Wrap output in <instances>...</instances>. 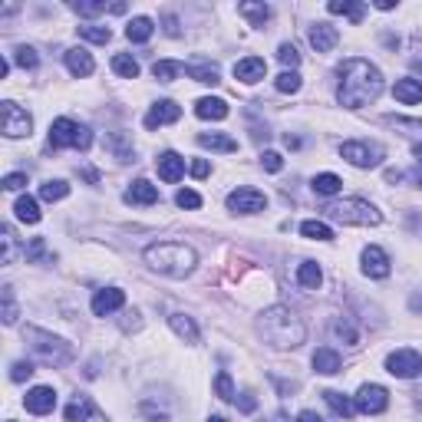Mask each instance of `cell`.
<instances>
[{
    "label": "cell",
    "instance_id": "cell-56",
    "mask_svg": "<svg viewBox=\"0 0 422 422\" xmlns=\"http://www.w3.org/2000/svg\"><path fill=\"white\" fill-rule=\"evenodd\" d=\"M165 33H169V37H178V20H175V17H165Z\"/></svg>",
    "mask_w": 422,
    "mask_h": 422
},
{
    "label": "cell",
    "instance_id": "cell-28",
    "mask_svg": "<svg viewBox=\"0 0 422 422\" xmlns=\"http://www.w3.org/2000/svg\"><path fill=\"white\" fill-rule=\"evenodd\" d=\"M327 11L340 13V17H350L353 23H363V17H367V7L357 4V0H330V4H327Z\"/></svg>",
    "mask_w": 422,
    "mask_h": 422
},
{
    "label": "cell",
    "instance_id": "cell-14",
    "mask_svg": "<svg viewBox=\"0 0 422 422\" xmlns=\"http://www.w3.org/2000/svg\"><path fill=\"white\" fill-rule=\"evenodd\" d=\"M23 406H27V412H33V416H46V412H53L56 409L53 386H33V390L27 393Z\"/></svg>",
    "mask_w": 422,
    "mask_h": 422
},
{
    "label": "cell",
    "instance_id": "cell-33",
    "mask_svg": "<svg viewBox=\"0 0 422 422\" xmlns=\"http://www.w3.org/2000/svg\"><path fill=\"white\" fill-rule=\"evenodd\" d=\"M89 416H93V402H89L86 396H76V400L63 409V419L66 422H86Z\"/></svg>",
    "mask_w": 422,
    "mask_h": 422
},
{
    "label": "cell",
    "instance_id": "cell-44",
    "mask_svg": "<svg viewBox=\"0 0 422 422\" xmlns=\"http://www.w3.org/2000/svg\"><path fill=\"white\" fill-rule=\"evenodd\" d=\"M13 63L20 66V70H37L40 60H37V50H33V46H17V50H13Z\"/></svg>",
    "mask_w": 422,
    "mask_h": 422
},
{
    "label": "cell",
    "instance_id": "cell-7",
    "mask_svg": "<svg viewBox=\"0 0 422 422\" xmlns=\"http://www.w3.org/2000/svg\"><path fill=\"white\" fill-rule=\"evenodd\" d=\"M340 155H343L350 165H357V169H376V165L386 159V149L376 145V142L353 139V142H343V145H340Z\"/></svg>",
    "mask_w": 422,
    "mask_h": 422
},
{
    "label": "cell",
    "instance_id": "cell-48",
    "mask_svg": "<svg viewBox=\"0 0 422 422\" xmlns=\"http://www.w3.org/2000/svg\"><path fill=\"white\" fill-rule=\"evenodd\" d=\"M277 60H281L284 66L297 70V63H301V53H297V46H294V44H281V50H277Z\"/></svg>",
    "mask_w": 422,
    "mask_h": 422
},
{
    "label": "cell",
    "instance_id": "cell-30",
    "mask_svg": "<svg viewBox=\"0 0 422 422\" xmlns=\"http://www.w3.org/2000/svg\"><path fill=\"white\" fill-rule=\"evenodd\" d=\"M169 327H172L175 334L182 336L185 343H198V327L192 317H185V314H172L169 317Z\"/></svg>",
    "mask_w": 422,
    "mask_h": 422
},
{
    "label": "cell",
    "instance_id": "cell-2",
    "mask_svg": "<svg viewBox=\"0 0 422 422\" xmlns=\"http://www.w3.org/2000/svg\"><path fill=\"white\" fill-rule=\"evenodd\" d=\"M258 330L274 350H297L303 340H307L303 320L294 314L291 307H281V303H274V307H268V310L261 314Z\"/></svg>",
    "mask_w": 422,
    "mask_h": 422
},
{
    "label": "cell",
    "instance_id": "cell-11",
    "mask_svg": "<svg viewBox=\"0 0 422 422\" xmlns=\"http://www.w3.org/2000/svg\"><path fill=\"white\" fill-rule=\"evenodd\" d=\"M353 402H357V412H363V416H379L390 406V393L383 390V386H376V383H367V386H360Z\"/></svg>",
    "mask_w": 422,
    "mask_h": 422
},
{
    "label": "cell",
    "instance_id": "cell-57",
    "mask_svg": "<svg viewBox=\"0 0 422 422\" xmlns=\"http://www.w3.org/2000/svg\"><path fill=\"white\" fill-rule=\"evenodd\" d=\"M284 145H287V149H301V139H297V136H291V132H287V136H284Z\"/></svg>",
    "mask_w": 422,
    "mask_h": 422
},
{
    "label": "cell",
    "instance_id": "cell-32",
    "mask_svg": "<svg viewBox=\"0 0 422 422\" xmlns=\"http://www.w3.org/2000/svg\"><path fill=\"white\" fill-rule=\"evenodd\" d=\"M13 211H17V218L20 221H27V225H37L40 221V205H37V198H30V195H20L17 198V205H13Z\"/></svg>",
    "mask_w": 422,
    "mask_h": 422
},
{
    "label": "cell",
    "instance_id": "cell-34",
    "mask_svg": "<svg viewBox=\"0 0 422 422\" xmlns=\"http://www.w3.org/2000/svg\"><path fill=\"white\" fill-rule=\"evenodd\" d=\"M301 235L310 241H334V228L327 225V221H317V218H310V221H303L301 225Z\"/></svg>",
    "mask_w": 422,
    "mask_h": 422
},
{
    "label": "cell",
    "instance_id": "cell-46",
    "mask_svg": "<svg viewBox=\"0 0 422 422\" xmlns=\"http://www.w3.org/2000/svg\"><path fill=\"white\" fill-rule=\"evenodd\" d=\"M4 324H17V301H13V287H4Z\"/></svg>",
    "mask_w": 422,
    "mask_h": 422
},
{
    "label": "cell",
    "instance_id": "cell-38",
    "mask_svg": "<svg viewBox=\"0 0 422 422\" xmlns=\"http://www.w3.org/2000/svg\"><path fill=\"white\" fill-rule=\"evenodd\" d=\"M76 13L96 17V13H126V4H73Z\"/></svg>",
    "mask_w": 422,
    "mask_h": 422
},
{
    "label": "cell",
    "instance_id": "cell-20",
    "mask_svg": "<svg viewBox=\"0 0 422 422\" xmlns=\"http://www.w3.org/2000/svg\"><path fill=\"white\" fill-rule=\"evenodd\" d=\"M393 96L400 99L402 106H416V103H422V79H416V76L396 79V86H393Z\"/></svg>",
    "mask_w": 422,
    "mask_h": 422
},
{
    "label": "cell",
    "instance_id": "cell-52",
    "mask_svg": "<svg viewBox=\"0 0 422 422\" xmlns=\"http://www.w3.org/2000/svg\"><path fill=\"white\" fill-rule=\"evenodd\" d=\"M23 185H27V175H23V172H13V175L4 178V188H7V192H20Z\"/></svg>",
    "mask_w": 422,
    "mask_h": 422
},
{
    "label": "cell",
    "instance_id": "cell-43",
    "mask_svg": "<svg viewBox=\"0 0 422 422\" xmlns=\"http://www.w3.org/2000/svg\"><path fill=\"white\" fill-rule=\"evenodd\" d=\"M4 238H0V244H4V254H0V264L7 268V264H13V254H17V238H13V228L4 225V231H0Z\"/></svg>",
    "mask_w": 422,
    "mask_h": 422
},
{
    "label": "cell",
    "instance_id": "cell-39",
    "mask_svg": "<svg viewBox=\"0 0 422 422\" xmlns=\"http://www.w3.org/2000/svg\"><path fill=\"white\" fill-rule=\"evenodd\" d=\"M112 73H119L122 79H136L139 76V63L129 53H116L112 56Z\"/></svg>",
    "mask_w": 422,
    "mask_h": 422
},
{
    "label": "cell",
    "instance_id": "cell-49",
    "mask_svg": "<svg viewBox=\"0 0 422 422\" xmlns=\"http://www.w3.org/2000/svg\"><path fill=\"white\" fill-rule=\"evenodd\" d=\"M175 205L178 208H202V195L192 192V188H182V192L175 195Z\"/></svg>",
    "mask_w": 422,
    "mask_h": 422
},
{
    "label": "cell",
    "instance_id": "cell-36",
    "mask_svg": "<svg viewBox=\"0 0 422 422\" xmlns=\"http://www.w3.org/2000/svg\"><path fill=\"white\" fill-rule=\"evenodd\" d=\"M238 13L241 17H248L251 27H264L268 17H271V7H268V4H241Z\"/></svg>",
    "mask_w": 422,
    "mask_h": 422
},
{
    "label": "cell",
    "instance_id": "cell-17",
    "mask_svg": "<svg viewBox=\"0 0 422 422\" xmlns=\"http://www.w3.org/2000/svg\"><path fill=\"white\" fill-rule=\"evenodd\" d=\"M264 73H268V63H264L261 56H244V60L235 63V79L248 83V86H251V83H261Z\"/></svg>",
    "mask_w": 422,
    "mask_h": 422
},
{
    "label": "cell",
    "instance_id": "cell-42",
    "mask_svg": "<svg viewBox=\"0 0 422 422\" xmlns=\"http://www.w3.org/2000/svg\"><path fill=\"white\" fill-rule=\"evenodd\" d=\"M386 122H390L393 129H402L406 136H412V139H422V119H402V116H386Z\"/></svg>",
    "mask_w": 422,
    "mask_h": 422
},
{
    "label": "cell",
    "instance_id": "cell-40",
    "mask_svg": "<svg viewBox=\"0 0 422 422\" xmlns=\"http://www.w3.org/2000/svg\"><path fill=\"white\" fill-rule=\"evenodd\" d=\"M330 330H334L336 340H347L350 347H357V343H360V334L353 330V324H350L347 317H336L334 324H330Z\"/></svg>",
    "mask_w": 422,
    "mask_h": 422
},
{
    "label": "cell",
    "instance_id": "cell-55",
    "mask_svg": "<svg viewBox=\"0 0 422 422\" xmlns=\"http://www.w3.org/2000/svg\"><path fill=\"white\" fill-rule=\"evenodd\" d=\"M297 422H324V419H320V416H317L314 409H303L301 416H297Z\"/></svg>",
    "mask_w": 422,
    "mask_h": 422
},
{
    "label": "cell",
    "instance_id": "cell-18",
    "mask_svg": "<svg viewBox=\"0 0 422 422\" xmlns=\"http://www.w3.org/2000/svg\"><path fill=\"white\" fill-rule=\"evenodd\" d=\"M307 37H310V46H314L317 53H330V50L340 44V33H336V27H330V23H314Z\"/></svg>",
    "mask_w": 422,
    "mask_h": 422
},
{
    "label": "cell",
    "instance_id": "cell-13",
    "mask_svg": "<svg viewBox=\"0 0 422 422\" xmlns=\"http://www.w3.org/2000/svg\"><path fill=\"white\" fill-rule=\"evenodd\" d=\"M178 116H182V106H178V103H172V99H159V103L145 112V129L169 126V122H175Z\"/></svg>",
    "mask_w": 422,
    "mask_h": 422
},
{
    "label": "cell",
    "instance_id": "cell-61",
    "mask_svg": "<svg viewBox=\"0 0 422 422\" xmlns=\"http://www.w3.org/2000/svg\"><path fill=\"white\" fill-rule=\"evenodd\" d=\"M7 73H11V63H7V60H0V79H7Z\"/></svg>",
    "mask_w": 422,
    "mask_h": 422
},
{
    "label": "cell",
    "instance_id": "cell-47",
    "mask_svg": "<svg viewBox=\"0 0 422 422\" xmlns=\"http://www.w3.org/2000/svg\"><path fill=\"white\" fill-rule=\"evenodd\" d=\"M215 393H218V400H235V383H231L228 373H218L215 376Z\"/></svg>",
    "mask_w": 422,
    "mask_h": 422
},
{
    "label": "cell",
    "instance_id": "cell-53",
    "mask_svg": "<svg viewBox=\"0 0 422 422\" xmlns=\"http://www.w3.org/2000/svg\"><path fill=\"white\" fill-rule=\"evenodd\" d=\"M238 409H241V412H254V409H258V400H254V393H241Z\"/></svg>",
    "mask_w": 422,
    "mask_h": 422
},
{
    "label": "cell",
    "instance_id": "cell-10",
    "mask_svg": "<svg viewBox=\"0 0 422 422\" xmlns=\"http://www.w3.org/2000/svg\"><path fill=\"white\" fill-rule=\"evenodd\" d=\"M386 373H393L396 379H416L422 373V357L416 350H396L386 357Z\"/></svg>",
    "mask_w": 422,
    "mask_h": 422
},
{
    "label": "cell",
    "instance_id": "cell-50",
    "mask_svg": "<svg viewBox=\"0 0 422 422\" xmlns=\"http://www.w3.org/2000/svg\"><path fill=\"white\" fill-rule=\"evenodd\" d=\"M30 376H33V363H30V360H17V363L11 367V379H13V383H23V379H30Z\"/></svg>",
    "mask_w": 422,
    "mask_h": 422
},
{
    "label": "cell",
    "instance_id": "cell-41",
    "mask_svg": "<svg viewBox=\"0 0 422 422\" xmlns=\"http://www.w3.org/2000/svg\"><path fill=\"white\" fill-rule=\"evenodd\" d=\"M79 37L89 40V44H109V40H112V30H109V27H99V23H86V27H79Z\"/></svg>",
    "mask_w": 422,
    "mask_h": 422
},
{
    "label": "cell",
    "instance_id": "cell-12",
    "mask_svg": "<svg viewBox=\"0 0 422 422\" xmlns=\"http://www.w3.org/2000/svg\"><path fill=\"white\" fill-rule=\"evenodd\" d=\"M390 254L383 248H376V244H369L367 251H363V274L367 277H373V281H386L390 277Z\"/></svg>",
    "mask_w": 422,
    "mask_h": 422
},
{
    "label": "cell",
    "instance_id": "cell-51",
    "mask_svg": "<svg viewBox=\"0 0 422 422\" xmlns=\"http://www.w3.org/2000/svg\"><path fill=\"white\" fill-rule=\"evenodd\" d=\"M261 165H264V172H281L284 159L277 155V152H261Z\"/></svg>",
    "mask_w": 422,
    "mask_h": 422
},
{
    "label": "cell",
    "instance_id": "cell-27",
    "mask_svg": "<svg viewBox=\"0 0 422 422\" xmlns=\"http://www.w3.org/2000/svg\"><path fill=\"white\" fill-rule=\"evenodd\" d=\"M198 145L211 152H238V139L231 136H221V132H202L198 136Z\"/></svg>",
    "mask_w": 422,
    "mask_h": 422
},
{
    "label": "cell",
    "instance_id": "cell-16",
    "mask_svg": "<svg viewBox=\"0 0 422 422\" xmlns=\"http://www.w3.org/2000/svg\"><path fill=\"white\" fill-rule=\"evenodd\" d=\"M122 303H126V294H122L119 287H103V291H96V297H93V314L109 317L112 310H119Z\"/></svg>",
    "mask_w": 422,
    "mask_h": 422
},
{
    "label": "cell",
    "instance_id": "cell-23",
    "mask_svg": "<svg viewBox=\"0 0 422 422\" xmlns=\"http://www.w3.org/2000/svg\"><path fill=\"white\" fill-rule=\"evenodd\" d=\"M66 66H70V73H73V76H89L93 70H96V63H93L89 50H83V46L66 50Z\"/></svg>",
    "mask_w": 422,
    "mask_h": 422
},
{
    "label": "cell",
    "instance_id": "cell-62",
    "mask_svg": "<svg viewBox=\"0 0 422 422\" xmlns=\"http://www.w3.org/2000/svg\"><path fill=\"white\" fill-rule=\"evenodd\" d=\"M412 152H416V162L422 165V142H419V145H416V149H412Z\"/></svg>",
    "mask_w": 422,
    "mask_h": 422
},
{
    "label": "cell",
    "instance_id": "cell-60",
    "mask_svg": "<svg viewBox=\"0 0 422 422\" xmlns=\"http://www.w3.org/2000/svg\"><path fill=\"white\" fill-rule=\"evenodd\" d=\"M376 7H379V11H393L396 4H393V0H376Z\"/></svg>",
    "mask_w": 422,
    "mask_h": 422
},
{
    "label": "cell",
    "instance_id": "cell-15",
    "mask_svg": "<svg viewBox=\"0 0 422 422\" xmlns=\"http://www.w3.org/2000/svg\"><path fill=\"white\" fill-rule=\"evenodd\" d=\"M155 169H159V178H162V182L175 185L185 175V159L178 152H162V155L155 159Z\"/></svg>",
    "mask_w": 422,
    "mask_h": 422
},
{
    "label": "cell",
    "instance_id": "cell-3",
    "mask_svg": "<svg viewBox=\"0 0 422 422\" xmlns=\"http://www.w3.org/2000/svg\"><path fill=\"white\" fill-rule=\"evenodd\" d=\"M145 264L152 271L165 274V277H188L195 271V251L182 244V241H162V244H149L145 248Z\"/></svg>",
    "mask_w": 422,
    "mask_h": 422
},
{
    "label": "cell",
    "instance_id": "cell-31",
    "mask_svg": "<svg viewBox=\"0 0 422 422\" xmlns=\"http://www.w3.org/2000/svg\"><path fill=\"white\" fill-rule=\"evenodd\" d=\"M314 192L317 195H324V198H330V195H336L340 188H343V182H340V175H334V172H320V175H314Z\"/></svg>",
    "mask_w": 422,
    "mask_h": 422
},
{
    "label": "cell",
    "instance_id": "cell-1",
    "mask_svg": "<svg viewBox=\"0 0 422 422\" xmlns=\"http://www.w3.org/2000/svg\"><path fill=\"white\" fill-rule=\"evenodd\" d=\"M336 73H340V86H336L340 106L363 109V106H369V103H376L379 93H383V73H379L369 60L350 56V60H343V66H340Z\"/></svg>",
    "mask_w": 422,
    "mask_h": 422
},
{
    "label": "cell",
    "instance_id": "cell-21",
    "mask_svg": "<svg viewBox=\"0 0 422 422\" xmlns=\"http://www.w3.org/2000/svg\"><path fill=\"white\" fill-rule=\"evenodd\" d=\"M310 363H314V369L317 373H324V376H336V373L343 369V360H340V353H336L334 347H320Z\"/></svg>",
    "mask_w": 422,
    "mask_h": 422
},
{
    "label": "cell",
    "instance_id": "cell-19",
    "mask_svg": "<svg viewBox=\"0 0 422 422\" xmlns=\"http://www.w3.org/2000/svg\"><path fill=\"white\" fill-rule=\"evenodd\" d=\"M155 202H159V188L145 178H136L126 192V205H155Z\"/></svg>",
    "mask_w": 422,
    "mask_h": 422
},
{
    "label": "cell",
    "instance_id": "cell-37",
    "mask_svg": "<svg viewBox=\"0 0 422 422\" xmlns=\"http://www.w3.org/2000/svg\"><path fill=\"white\" fill-rule=\"evenodd\" d=\"M66 195H70V185L63 178H50V182L40 185V198L44 202H63Z\"/></svg>",
    "mask_w": 422,
    "mask_h": 422
},
{
    "label": "cell",
    "instance_id": "cell-6",
    "mask_svg": "<svg viewBox=\"0 0 422 422\" xmlns=\"http://www.w3.org/2000/svg\"><path fill=\"white\" fill-rule=\"evenodd\" d=\"M93 145V132L86 126H79L76 119H56L50 126V149H79L86 152Z\"/></svg>",
    "mask_w": 422,
    "mask_h": 422
},
{
    "label": "cell",
    "instance_id": "cell-22",
    "mask_svg": "<svg viewBox=\"0 0 422 422\" xmlns=\"http://www.w3.org/2000/svg\"><path fill=\"white\" fill-rule=\"evenodd\" d=\"M228 112H231V109H228V103L225 99H218V96H205V99H198L195 103V116L198 119H228Z\"/></svg>",
    "mask_w": 422,
    "mask_h": 422
},
{
    "label": "cell",
    "instance_id": "cell-5",
    "mask_svg": "<svg viewBox=\"0 0 422 422\" xmlns=\"http://www.w3.org/2000/svg\"><path fill=\"white\" fill-rule=\"evenodd\" d=\"M327 218H334V221H343V225H357V228H369V225H379L383 215H379L376 208L363 202V198H343V202H330L324 205Z\"/></svg>",
    "mask_w": 422,
    "mask_h": 422
},
{
    "label": "cell",
    "instance_id": "cell-4",
    "mask_svg": "<svg viewBox=\"0 0 422 422\" xmlns=\"http://www.w3.org/2000/svg\"><path fill=\"white\" fill-rule=\"evenodd\" d=\"M23 340L30 343V353L40 363H46V367H66V363H73L76 360V350L73 343H66V340H60V336L46 334V330H40V327H27L23 330Z\"/></svg>",
    "mask_w": 422,
    "mask_h": 422
},
{
    "label": "cell",
    "instance_id": "cell-25",
    "mask_svg": "<svg viewBox=\"0 0 422 422\" xmlns=\"http://www.w3.org/2000/svg\"><path fill=\"white\" fill-rule=\"evenodd\" d=\"M297 284H301L303 291H317V287L324 284V271H320V264H317V261H303L301 268H297Z\"/></svg>",
    "mask_w": 422,
    "mask_h": 422
},
{
    "label": "cell",
    "instance_id": "cell-24",
    "mask_svg": "<svg viewBox=\"0 0 422 422\" xmlns=\"http://www.w3.org/2000/svg\"><path fill=\"white\" fill-rule=\"evenodd\" d=\"M185 73L192 76L195 83H205V86H218V83H221V73H218L215 63H202V60H195V63L185 66Z\"/></svg>",
    "mask_w": 422,
    "mask_h": 422
},
{
    "label": "cell",
    "instance_id": "cell-9",
    "mask_svg": "<svg viewBox=\"0 0 422 422\" xmlns=\"http://www.w3.org/2000/svg\"><path fill=\"white\" fill-rule=\"evenodd\" d=\"M228 208L235 211V215H258L268 208V195L258 192V188H235L231 195H228Z\"/></svg>",
    "mask_w": 422,
    "mask_h": 422
},
{
    "label": "cell",
    "instance_id": "cell-8",
    "mask_svg": "<svg viewBox=\"0 0 422 422\" xmlns=\"http://www.w3.org/2000/svg\"><path fill=\"white\" fill-rule=\"evenodd\" d=\"M0 116H4V136H7V139H23V136H30V129H33L30 112L20 109L13 99L0 103Z\"/></svg>",
    "mask_w": 422,
    "mask_h": 422
},
{
    "label": "cell",
    "instance_id": "cell-58",
    "mask_svg": "<svg viewBox=\"0 0 422 422\" xmlns=\"http://www.w3.org/2000/svg\"><path fill=\"white\" fill-rule=\"evenodd\" d=\"M83 178L96 185V182H99V172H96V169H83Z\"/></svg>",
    "mask_w": 422,
    "mask_h": 422
},
{
    "label": "cell",
    "instance_id": "cell-63",
    "mask_svg": "<svg viewBox=\"0 0 422 422\" xmlns=\"http://www.w3.org/2000/svg\"><path fill=\"white\" fill-rule=\"evenodd\" d=\"M205 422H228V419H225V416H208Z\"/></svg>",
    "mask_w": 422,
    "mask_h": 422
},
{
    "label": "cell",
    "instance_id": "cell-35",
    "mask_svg": "<svg viewBox=\"0 0 422 422\" xmlns=\"http://www.w3.org/2000/svg\"><path fill=\"white\" fill-rule=\"evenodd\" d=\"M182 70H185V66L178 63V60H159V63L152 66V76H155L159 83H175Z\"/></svg>",
    "mask_w": 422,
    "mask_h": 422
},
{
    "label": "cell",
    "instance_id": "cell-54",
    "mask_svg": "<svg viewBox=\"0 0 422 422\" xmlns=\"http://www.w3.org/2000/svg\"><path fill=\"white\" fill-rule=\"evenodd\" d=\"M208 172H211L208 159H195V162H192V175H195V178H208Z\"/></svg>",
    "mask_w": 422,
    "mask_h": 422
},
{
    "label": "cell",
    "instance_id": "cell-26",
    "mask_svg": "<svg viewBox=\"0 0 422 422\" xmlns=\"http://www.w3.org/2000/svg\"><path fill=\"white\" fill-rule=\"evenodd\" d=\"M152 33H155V23H152L149 17H132V20L126 23V40H129V44H145Z\"/></svg>",
    "mask_w": 422,
    "mask_h": 422
},
{
    "label": "cell",
    "instance_id": "cell-45",
    "mask_svg": "<svg viewBox=\"0 0 422 422\" xmlns=\"http://www.w3.org/2000/svg\"><path fill=\"white\" fill-rule=\"evenodd\" d=\"M274 86H277V93H297L301 89V76H297V70H284Z\"/></svg>",
    "mask_w": 422,
    "mask_h": 422
},
{
    "label": "cell",
    "instance_id": "cell-59",
    "mask_svg": "<svg viewBox=\"0 0 422 422\" xmlns=\"http://www.w3.org/2000/svg\"><path fill=\"white\" fill-rule=\"evenodd\" d=\"M264 422H291V419H287V412H274V416H268Z\"/></svg>",
    "mask_w": 422,
    "mask_h": 422
},
{
    "label": "cell",
    "instance_id": "cell-29",
    "mask_svg": "<svg viewBox=\"0 0 422 422\" xmlns=\"http://www.w3.org/2000/svg\"><path fill=\"white\" fill-rule=\"evenodd\" d=\"M324 400H327V406L334 409V416H340V419H350V416L357 412V402L350 400V396H343V393H336V390H327Z\"/></svg>",
    "mask_w": 422,
    "mask_h": 422
}]
</instances>
